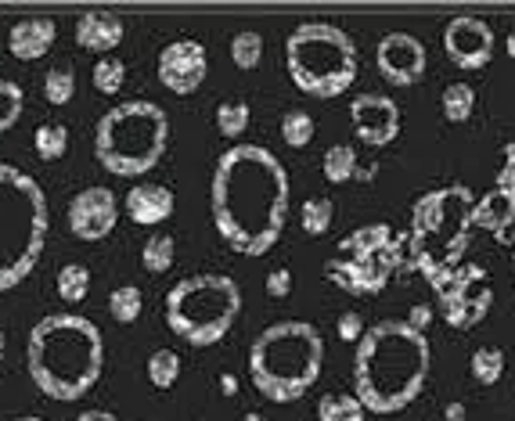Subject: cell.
Returning a JSON list of instances; mask_svg holds the SVG:
<instances>
[{"mask_svg": "<svg viewBox=\"0 0 515 421\" xmlns=\"http://www.w3.org/2000/svg\"><path fill=\"white\" fill-rule=\"evenodd\" d=\"M440 108L447 123H469L472 112H476V90H472L469 83H447V87H443Z\"/></svg>", "mask_w": 515, "mask_h": 421, "instance_id": "cell-24", "label": "cell"}, {"mask_svg": "<svg viewBox=\"0 0 515 421\" xmlns=\"http://www.w3.org/2000/svg\"><path fill=\"white\" fill-rule=\"evenodd\" d=\"M263 58V36L256 33V29H238L235 36H231V62L238 65V69H256Z\"/></svg>", "mask_w": 515, "mask_h": 421, "instance_id": "cell-36", "label": "cell"}, {"mask_svg": "<svg viewBox=\"0 0 515 421\" xmlns=\"http://www.w3.org/2000/svg\"><path fill=\"white\" fill-rule=\"evenodd\" d=\"M505 47H508V54H512V58H515V29H512V33H508V40H505Z\"/></svg>", "mask_w": 515, "mask_h": 421, "instance_id": "cell-46", "label": "cell"}, {"mask_svg": "<svg viewBox=\"0 0 515 421\" xmlns=\"http://www.w3.org/2000/svg\"><path fill=\"white\" fill-rule=\"evenodd\" d=\"M379 177V166H357V173H353V180H375Z\"/></svg>", "mask_w": 515, "mask_h": 421, "instance_id": "cell-45", "label": "cell"}, {"mask_svg": "<svg viewBox=\"0 0 515 421\" xmlns=\"http://www.w3.org/2000/svg\"><path fill=\"white\" fill-rule=\"evenodd\" d=\"M400 267H404V242L397 238L389 249L375 252V256H357V260L332 256L325 263V278L350 296H379Z\"/></svg>", "mask_w": 515, "mask_h": 421, "instance_id": "cell-11", "label": "cell"}, {"mask_svg": "<svg viewBox=\"0 0 515 421\" xmlns=\"http://www.w3.org/2000/svg\"><path fill=\"white\" fill-rule=\"evenodd\" d=\"M65 220H69V231H73L80 242H101V238H109L119 220L116 191L105 188V184L76 191V195L69 198Z\"/></svg>", "mask_w": 515, "mask_h": 421, "instance_id": "cell-12", "label": "cell"}, {"mask_svg": "<svg viewBox=\"0 0 515 421\" xmlns=\"http://www.w3.org/2000/svg\"><path fill=\"white\" fill-rule=\"evenodd\" d=\"M170 144V116L159 101L130 98L109 108L94 126V155L116 177H145Z\"/></svg>", "mask_w": 515, "mask_h": 421, "instance_id": "cell-7", "label": "cell"}, {"mask_svg": "<svg viewBox=\"0 0 515 421\" xmlns=\"http://www.w3.org/2000/svg\"><path fill=\"white\" fill-rule=\"evenodd\" d=\"M145 310V296L137 285H116L109 292V314L116 317L119 324H134Z\"/></svg>", "mask_w": 515, "mask_h": 421, "instance_id": "cell-32", "label": "cell"}, {"mask_svg": "<svg viewBox=\"0 0 515 421\" xmlns=\"http://www.w3.org/2000/svg\"><path fill=\"white\" fill-rule=\"evenodd\" d=\"M375 65H379L382 80L393 83V87H415L425 76V44L415 33H404V29H393L379 40L375 47Z\"/></svg>", "mask_w": 515, "mask_h": 421, "instance_id": "cell-14", "label": "cell"}, {"mask_svg": "<svg viewBox=\"0 0 515 421\" xmlns=\"http://www.w3.org/2000/svg\"><path fill=\"white\" fill-rule=\"evenodd\" d=\"M173 260H177V242H173V234H166V231L148 234L145 245H141V267H145L148 274H166V270L173 267Z\"/></svg>", "mask_w": 515, "mask_h": 421, "instance_id": "cell-22", "label": "cell"}, {"mask_svg": "<svg viewBox=\"0 0 515 421\" xmlns=\"http://www.w3.org/2000/svg\"><path fill=\"white\" fill-rule=\"evenodd\" d=\"M436 306H440L443 321L458 328V332H469L476 328L483 317L490 314L494 306V285H490V274L479 263L461 260L458 267H451L436 281Z\"/></svg>", "mask_w": 515, "mask_h": 421, "instance_id": "cell-10", "label": "cell"}, {"mask_svg": "<svg viewBox=\"0 0 515 421\" xmlns=\"http://www.w3.org/2000/svg\"><path fill=\"white\" fill-rule=\"evenodd\" d=\"M317 421H368V411L353 393H325L317 400Z\"/></svg>", "mask_w": 515, "mask_h": 421, "instance_id": "cell-23", "label": "cell"}, {"mask_svg": "<svg viewBox=\"0 0 515 421\" xmlns=\"http://www.w3.org/2000/svg\"><path fill=\"white\" fill-rule=\"evenodd\" d=\"M127 36V26L123 18L112 15V11H87V15L76 18V44L83 51L94 54H112Z\"/></svg>", "mask_w": 515, "mask_h": 421, "instance_id": "cell-19", "label": "cell"}, {"mask_svg": "<svg viewBox=\"0 0 515 421\" xmlns=\"http://www.w3.org/2000/svg\"><path fill=\"white\" fill-rule=\"evenodd\" d=\"M285 69L296 90L310 98H339L353 87L361 69L357 40L332 22H299L285 40Z\"/></svg>", "mask_w": 515, "mask_h": 421, "instance_id": "cell-8", "label": "cell"}, {"mask_svg": "<svg viewBox=\"0 0 515 421\" xmlns=\"http://www.w3.org/2000/svg\"><path fill=\"white\" fill-rule=\"evenodd\" d=\"M443 51L458 69H483L494 58V26L479 15H454L443 26Z\"/></svg>", "mask_w": 515, "mask_h": 421, "instance_id": "cell-13", "label": "cell"}, {"mask_svg": "<svg viewBox=\"0 0 515 421\" xmlns=\"http://www.w3.org/2000/svg\"><path fill=\"white\" fill-rule=\"evenodd\" d=\"M472 206L476 195L465 184H443V188L425 191L411 209V231L400 238L404 242V267L418 270L429 285L458 267L472 245Z\"/></svg>", "mask_w": 515, "mask_h": 421, "instance_id": "cell-4", "label": "cell"}, {"mask_svg": "<svg viewBox=\"0 0 515 421\" xmlns=\"http://www.w3.org/2000/svg\"><path fill=\"white\" fill-rule=\"evenodd\" d=\"M58 40V22L47 15H29L19 18L15 26L8 29V51L22 62H37L44 58Z\"/></svg>", "mask_w": 515, "mask_h": 421, "instance_id": "cell-17", "label": "cell"}, {"mask_svg": "<svg viewBox=\"0 0 515 421\" xmlns=\"http://www.w3.org/2000/svg\"><path fill=\"white\" fill-rule=\"evenodd\" d=\"M292 292V270L289 267H278L267 274V296L274 299H285Z\"/></svg>", "mask_w": 515, "mask_h": 421, "instance_id": "cell-40", "label": "cell"}, {"mask_svg": "<svg viewBox=\"0 0 515 421\" xmlns=\"http://www.w3.org/2000/svg\"><path fill=\"white\" fill-rule=\"evenodd\" d=\"M433 371V346L407 321H375L353 353V396L368 414H397L415 404Z\"/></svg>", "mask_w": 515, "mask_h": 421, "instance_id": "cell-2", "label": "cell"}, {"mask_svg": "<svg viewBox=\"0 0 515 421\" xmlns=\"http://www.w3.org/2000/svg\"><path fill=\"white\" fill-rule=\"evenodd\" d=\"M91 80L101 94H119L123 83H127V62H123L119 54H101L91 69Z\"/></svg>", "mask_w": 515, "mask_h": 421, "instance_id": "cell-30", "label": "cell"}, {"mask_svg": "<svg viewBox=\"0 0 515 421\" xmlns=\"http://www.w3.org/2000/svg\"><path fill=\"white\" fill-rule=\"evenodd\" d=\"M494 188L508 191V195L515 198V141H508L505 148H501V173H497Z\"/></svg>", "mask_w": 515, "mask_h": 421, "instance_id": "cell-38", "label": "cell"}, {"mask_svg": "<svg viewBox=\"0 0 515 421\" xmlns=\"http://www.w3.org/2000/svg\"><path fill=\"white\" fill-rule=\"evenodd\" d=\"M314 116H310L307 108H289L285 116H281V141L289 144V148H307L314 141Z\"/></svg>", "mask_w": 515, "mask_h": 421, "instance_id": "cell-29", "label": "cell"}, {"mask_svg": "<svg viewBox=\"0 0 515 421\" xmlns=\"http://www.w3.org/2000/svg\"><path fill=\"white\" fill-rule=\"evenodd\" d=\"M4 350H8V335L0 332V360H4Z\"/></svg>", "mask_w": 515, "mask_h": 421, "instance_id": "cell-49", "label": "cell"}, {"mask_svg": "<svg viewBox=\"0 0 515 421\" xmlns=\"http://www.w3.org/2000/svg\"><path fill=\"white\" fill-rule=\"evenodd\" d=\"M123 206H127V216L134 220V224L159 227L173 216V191L166 188V184H152V180H145V184H134V188L127 191Z\"/></svg>", "mask_w": 515, "mask_h": 421, "instance_id": "cell-18", "label": "cell"}, {"mask_svg": "<svg viewBox=\"0 0 515 421\" xmlns=\"http://www.w3.org/2000/svg\"><path fill=\"white\" fill-rule=\"evenodd\" d=\"M242 421H267V418H263L260 411H249V414H242Z\"/></svg>", "mask_w": 515, "mask_h": 421, "instance_id": "cell-47", "label": "cell"}, {"mask_svg": "<svg viewBox=\"0 0 515 421\" xmlns=\"http://www.w3.org/2000/svg\"><path fill=\"white\" fill-rule=\"evenodd\" d=\"M404 321L411 324L415 332H425V328H429V321H433V306H429V303H415L411 310H407Z\"/></svg>", "mask_w": 515, "mask_h": 421, "instance_id": "cell-41", "label": "cell"}, {"mask_svg": "<svg viewBox=\"0 0 515 421\" xmlns=\"http://www.w3.org/2000/svg\"><path fill=\"white\" fill-rule=\"evenodd\" d=\"M76 421H119V418L112 411H101V407H87V411H80Z\"/></svg>", "mask_w": 515, "mask_h": 421, "instance_id": "cell-42", "label": "cell"}, {"mask_svg": "<svg viewBox=\"0 0 515 421\" xmlns=\"http://www.w3.org/2000/svg\"><path fill=\"white\" fill-rule=\"evenodd\" d=\"M249 119H253L249 101L231 98V101H220L217 105V130H220V137H227V141L242 137L245 130H249Z\"/></svg>", "mask_w": 515, "mask_h": 421, "instance_id": "cell-26", "label": "cell"}, {"mask_svg": "<svg viewBox=\"0 0 515 421\" xmlns=\"http://www.w3.org/2000/svg\"><path fill=\"white\" fill-rule=\"evenodd\" d=\"M217 234L242 256H263L278 245L289 220V170L263 144H231L209 184Z\"/></svg>", "mask_w": 515, "mask_h": 421, "instance_id": "cell-1", "label": "cell"}, {"mask_svg": "<svg viewBox=\"0 0 515 421\" xmlns=\"http://www.w3.org/2000/svg\"><path fill=\"white\" fill-rule=\"evenodd\" d=\"M469 371L479 386H497V382L505 378V350H497V346H479L469 360Z\"/></svg>", "mask_w": 515, "mask_h": 421, "instance_id": "cell-27", "label": "cell"}, {"mask_svg": "<svg viewBox=\"0 0 515 421\" xmlns=\"http://www.w3.org/2000/svg\"><path fill=\"white\" fill-rule=\"evenodd\" d=\"M350 126L353 137L371 148H386V144L397 141L400 134V105L389 94H357L350 101Z\"/></svg>", "mask_w": 515, "mask_h": 421, "instance_id": "cell-16", "label": "cell"}, {"mask_svg": "<svg viewBox=\"0 0 515 421\" xmlns=\"http://www.w3.org/2000/svg\"><path fill=\"white\" fill-rule=\"evenodd\" d=\"M512 278H515V263H512Z\"/></svg>", "mask_w": 515, "mask_h": 421, "instance_id": "cell-50", "label": "cell"}, {"mask_svg": "<svg viewBox=\"0 0 515 421\" xmlns=\"http://www.w3.org/2000/svg\"><path fill=\"white\" fill-rule=\"evenodd\" d=\"M177 378H181V353H173L170 346H163V350H155L148 357V382L155 389H173Z\"/></svg>", "mask_w": 515, "mask_h": 421, "instance_id": "cell-31", "label": "cell"}, {"mask_svg": "<svg viewBox=\"0 0 515 421\" xmlns=\"http://www.w3.org/2000/svg\"><path fill=\"white\" fill-rule=\"evenodd\" d=\"M29 378L51 400L73 404L91 393L105 368V335L83 314H47L29 328Z\"/></svg>", "mask_w": 515, "mask_h": 421, "instance_id": "cell-3", "label": "cell"}, {"mask_svg": "<svg viewBox=\"0 0 515 421\" xmlns=\"http://www.w3.org/2000/svg\"><path fill=\"white\" fill-rule=\"evenodd\" d=\"M397 242V234H393V227L389 224H364L357 227V231H350L339 242V249H335V256H343V260H357V256H375V252L389 249V245Z\"/></svg>", "mask_w": 515, "mask_h": 421, "instance_id": "cell-21", "label": "cell"}, {"mask_svg": "<svg viewBox=\"0 0 515 421\" xmlns=\"http://www.w3.org/2000/svg\"><path fill=\"white\" fill-rule=\"evenodd\" d=\"M220 393H224V396H235L238 393V378L235 375H220Z\"/></svg>", "mask_w": 515, "mask_h": 421, "instance_id": "cell-44", "label": "cell"}, {"mask_svg": "<svg viewBox=\"0 0 515 421\" xmlns=\"http://www.w3.org/2000/svg\"><path fill=\"white\" fill-rule=\"evenodd\" d=\"M515 224V198L501 188H490L487 195L476 198L472 206V227L490 234H505Z\"/></svg>", "mask_w": 515, "mask_h": 421, "instance_id": "cell-20", "label": "cell"}, {"mask_svg": "<svg viewBox=\"0 0 515 421\" xmlns=\"http://www.w3.org/2000/svg\"><path fill=\"white\" fill-rule=\"evenodd\" d=\"M335 332H339V339H343V342H361V335L368 332V328H364L361 314L346 310V314H339V321H335Z\"/></svg>", "mask_w": 515, "mask_h": 421, "instance_id": "cell-39", "label": "cell"}, {"mask_svg": "<svg viewBox=\"0 0 515 421\" xmlns=\"http://www.w3.org/2000/svg\"><path fill=\"white\" fill-rule=\"evenodd\" d=\"M76 94V72L73 65H51L44 76V98L47 105H69Z\"/></svg>", "mask_w": 515, "mask_h": 421, "instance_id": "cell-34", "label": "cell"}, {"mask_svg": "<svg viewBox=\"0 0 515 421\" xmlns=\"http://www.w3.org/2000/svg\"><path fill=\"white\" fill-rule=\"evenodd\" d=\"M357 152H353V144H332L325 152V162H321V170H325V177L332 180V184H346V180H353V173H357Z\"/></svg>", "mask_w": 515, "mask_h": 421, "instance_id": "cell-33", "label": "cell"}, {"mask_svg": "<svg viewBox=\"0 0 515 421\" xmlns=\"http://www.w3.org/2000/svg\"><path fill=\"white\" fill-rule=\"evenodd\" d=\"M242 314V285L231 274H191L166 292L163 317L188 346H217Z\"/></svg>", "mask_w": 515, "mask_h": 421, "instance_id": "cell-9", "label": "cell"}, {"mask_svg": "<svg viewBox=\"0 0 515 421\" xmlns=\"http://www.w3.org/2000/svg\"><path fill=\"white\" fill-rule=\"evenodd\" d=\"M443 418H447V421H469V411H465V404H461V400H451V404H447V411H443Z\"/></svg>", "mask_w": 515, "mask_h": 421, "instance_id": "cell-43", "label": "cell"}, {"mask_svg": "<svg viewBox=\"0 0 515 421\" xmlns=\"http://www.w3.org/2000/svg\"><path fill=\"white\" fill-rule=\"evenodd\" d=\"M155 72H159V83L173 94H195V90L206 83L209 72V58L206 47L199 40H173L159 51V62H155Z\"/></svg>", "mask_w": 515, "mask_h": 421, "instance_id": "cell-15", "label": "cell"}, {"mask_svg": "<svg viewBox=\"0 0 515 421\" xmlns=\"http://www.w3.org/2000/svg\"><path fill=\"white\" fill-rule=\"evenodd\" d=\"M51 209L40 180L19 170L15 162H0V292L33 274L44 256Z\"/></svg>", "mask_w": 515, "mask_h": 421, "instance_id": "cell-6", "label": "cell"}, {"mask_svg": "<svg viewBox=\"0 0 515 421\" xmlns=\"http://www.w3.org/2000/svg\"><path fill=\"white\" fill-rule=\"evenodd\" d=\"M325 339L310 321H274L249 346V382L271 404H292L317 386Z\"/></svg>", "mask_w": 515, "mask_h": 421, "instance_id": "cell-5", "label": "cell"}, {"mask_svg": "<svg viewBox=\"0 0 515 421\" xmlns=\"http://www.w3.org/2000/svg\"><path fill=\"white\" fill-rule=\"evenodd\" d=\"M87 292H91V270L83 267V263H65L58 270V296L65 303H83Z\"/></svg>", "mask_w": 515, "mask_h": 421, "instance_id": "cell-35", "label": "cell"}, {"mask_svg": "<svg viewBox=\"0 0 515 421\" xmlns=\"http://www.w3.org/2000/svg\"><path fill=\"white\" fill-rule=\"evenodd\" d=\"M22 105H26V90L15 80H4V76H0V134H8L11 126L19 123Z\"/></svg>", "mask_w": 515, "mask_h": 421, "instance_id": "cell-37", "label": "cell"}, {"mask_svg": "<svg viewBox=\"0 0 515 421\" xmlns=\"http://www.w3.org/2000/svg\"><path fill=\"white\" fill-rule=\"evenodd\" d=\"M332 220H335V202L325 195H310L307 202L299 206V224H303V231L307 234H314V238L328 234Z\"/></svg>", "mask_w": 515, "mask_h": 421, "instance_id": "cell-28", "label": "cell"}, {"mask_svg": "<svg viewBox=\"0 0 515 421\" xmlns=\"http://www.w3.org/2000/svg\"><path fill=\"white\" fill-rule=\"evenodd\" d=\"M33 148L44 162H58L65 152H69V126L58 123V119H47V123L37 126L33 134Z\"/></svg>", "mask_w": 515, "mask_h": 421, "instance_id": "cell-25", "label": "cell"}, {"mask_svg": "<svg viewBox=\"0 0 515 421\" xmlns=\"http://www.w3.org/2000/svg\"><path fill=\"white\" fill-rule=\"evenodd\" d=\"M11 421H47V418H40V414H22V418H11Z\"/></svg>", "mask_w": 515, "mask_h": 421, "instance_id": "cell-48", "label": "cell"}]
</instances>
